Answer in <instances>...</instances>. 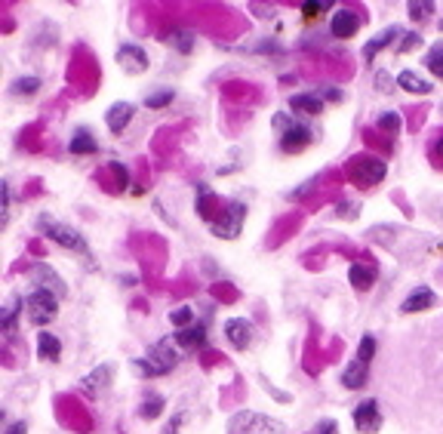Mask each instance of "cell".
Listing matches in <instances>:
<instances>
[{
	"instance_id": "obj_31",
	"label": "cell",
	"mask_w": 443,
	"mask_h": 434,
	"mask_svg": "<svg viewBox=\"0 0 443 434\" xmlns=\"http://www.w3.org/2000/svg\"><path fill=\"white\" fill-rule=\"evenodd\" d=\"M326 10H333V0H305V4H302L305 19H317V16L326 13Z\"/></svg>"
},
{
	"instance_id": "obj_25",
	"label": "cell",
	"mask_w": 443,
	"mask_h": 434,
	"mask_svg": "<svg viewBox=\"0 0 443 434\" xmlns=\"http://www.w3.org/2000/svg\"><path fill=\"white\" fill-rule=\"evenodd\" d=\"M212 207H216V191L209 188V185H197V200H194V210H197V216L203 222H212Z\"/></svg>"
},
{
	"instance_id": "obj_27",
	"label": "cell",
	"mask_w": 443,
	"mask_h": 434,
	"mask_svg": "<svg viewBox=\"0 0 443 434\" xmlns=\"http://www.w3.org/2000/svg\"><path fill=\"white\" fill-rule=\"evenodd\" d=\"M166 43L179 50L182 56H188V52H194V47H197V34L188 28H176L173 34H166Z\"/></svg>"
},
{
	"instance_id": "obj_29",
	"label": "cell",
	"mask_w": 443,
	"mask_h": 434,
	"mask_svg": "<svg viewBox=\"0 0 443 434\" xmlns=\"http://www.w3.org/2000/svg\"><path fill=\"white\" fill-rule=\"evenodd\" d=\"M425 68H428L434 77H440V81H443V40H437L428 50V56H425Z\"/></svg>"
},
{
	"instance_id": "obj_17",
	"label": "cell",
	"mask_w": 443,
	"mask_h": 434,
	"mask_svg": "<svg viewBox=\"0 0 443 434\" xmlns=\"http://www.w3.org/2000/svg\"><path fill=\"white\" fill-rule=\"evenodd\" d=\"M397 38H403V28H401V25H391V28L379 31L376 38L369 40L367 47H363V62H367V65H369V62H373V59H376L382 50H388V47H391V43H394Z\"/></svg>"
},
{
	"instance_id": "obj_26",
	"label": "cell",
	"mask_w": 443,
	"mask_h": 434,
	"mask_svg": "<svg viewBox=\"0 0 443 434\" xmlns=\"http://www.w3.org/2000/svg\"><path fill=\"white\" fill-rule=\"evenodd\" d=\"M166 410V401H163V394H157V392H148L145 397H142V404H139V416L142 419H157Z\"/></svg>"
},
{
	"instance_id": "obj_2",
	"label": "cell",
	"mask_w": 443,
	"mask_h": 434,
	"mask_svg": "<svg viewBox=\"0 0 443 434\" xmlns=\"http://www.w3.org/2000/svg\"><path fill=\"white\" fill-rule=\"evenodd\" d=\"M38 232H40L43 237H50L52 244H59L62 250L84 256V262L93 268L90 244H86V237H84L81 232H77V228H71V225H65V222H56V219H50L47 212H40V216H38Z\"/></svg>"
},
{
	"instance_id": "obj_21",
	"label": "cell",
	"mask_w": 443,
	"mask_h": 434,
	"mask_svg": "<svg viewBox=\"0 0 443 434\" xmlns=\"http://www.w3.org/2000/svg\"><path fill=\"white\" fill-rule=\"evenodd\" d=\"M376 274H379L376 265H369V262H354L351 268H348V280H351L354 290H360V293H363V290H369V287L376 283Z\"/></svg>"
},
{
	"instance_id": "obj_35",
	"label": "cell",
	"mask_w": 443,
	"mask_h": 434,
	"mask_svg": "<svg viewBox=\"0 0 443 434\" xmlns=\"http://www.w3.org/2000/svg\"><path fill=\"white\" fill-rule=\"evenodd\" d=\"M108 170L114 173V179H117V188H127V185H130V173H127V166L117 164V161H111V164H108Z\"/></svg>"
},
{
	"instance_id": "obj_18",
	"label": "cell",
	"mask_w": 443,
	"mask_h": 434,
	"mask_svg": "<svg viewBox=\"0 0 443 434\" xmlns=\"http://www.w3.org/2000/svg\"><path fill=\"white\" fill-rule=\"evenodd\" d=\"M176 345L185 351H194V348H203L207 345V324H197L194 321L191 326H185V330H176Z\"/></svg>"
},
{
	"instance_id": "obj_9",
	"label": "cell",
	"mask_w": 443,
	"mask_h": 434,
	"mask_svg": "<svg viewBox=\"0 0 443 434\" xmlns=\"http://www.w3.org/2000/svg\"><path fill=\"white\" fill-rule=\"evenodd\" d=\"M31 283L38 290H47V293L59 296V299L68 296V283L59 278V271L52 268L50 262H38V265H34V268H31Z\"/></svg>"
},
{
	"instance_id": "obj_23",
	"label": "cell",
	"mask_w": 443,
	"mask_h": 434,
	"mask_svg": "<svg viewBox=\"0 0 443 434\" xmlns=\"http://www.w3.org/2000/svg\"><path fill=\"white\" fill-rule=\"evenodd\" d=\"M38 358L40 360H47V364H59V358H62V342H59V336H52V333H38Z\"/></svg>"
},
{
	"instance_id": "obj_11",
	"label": "cell",
	"mask_w": 443,
	"mask_h": 434,
	"mask_svg": "<svg viewBox=\"0 0 443 434\" xmlns=\"http://www.w3.org/2000/svg\"><path fill=\"white\" fill-rule=\"evenodd\" d=\"M225 339L231 342V348L246 351L255 342V326H253V321H246V317H231V321H225Z\"/></svg>"
},
{
	"instance_id": "obj_20",
	"label": "cell",
	"mask_w": 443,
	"mask_h": 434,
	"mask_svg": "<svg viewBox=\"0 0 443 434\" xmlns=\"http://www.w3.org/2000/svg\"><path fill=\"white\" fill-rule=\"evenodd\" d=\"M68 152L71 154H96L99 152V142H96V136L86 127H77L68 139Z\"/></svg>"
},
{
	"instance_id": "obj_14",
	"label": "cell",
	"mask_w": 443,
	"mask_h": 434,
	"mask_svg": "<svg viewBox=\"0 0 443 434\" xmlns=\"http://www.w3.org/2000/svg\"><path fill=\"white\" fill-rule=\"evenodd\" d=\"M111 382H114V364H99L81 379V388L86 394H102L111 388Z\"/></svg>"
},
{
	"instance_id": "obj_38",
	"label": "cell",
	"mask_w": 443,
	"mask_h": 434,
	"mask_svg": "<svg viewBox=\"0 0 443 434\" xmlns=\"http://www.w3.org/2000/svg\"><path fill=\"white\" fill-rule=\"evenodd\" d=\"M0 191H4V219H0V225H10V207H13V198H10V185H0Z\"/></svg>"
},
{
	"instance_id": "obj_8",
	"label": "cell",
	"mask_w": 443,
	"mask_h": 434,
	"mask_svg": "<svg viewBox=\"0 0 443 434\" xmlns=\"http://www.w3.org/2000/svg\"><path fill=\"white\" fill-rule=\"evenodd\" d=\"M59 302L62 299L59 296H52L47 293V290H34V293L25 299V312H28V321L34 326H47L56 321V314H59Z\"/></svg>"
},
{
	"instance_id": "obj_36",
	"label": "cell",
	"mask_w": 443,
	"mask_h": 434,
	"mask_svg": "<svg viewBox=\"0 0 443 434\" xmlns=\"http://www.w3.org/2000/svg\"><path fill=\"white\" fill-rule=\"evenodd\" d=\"M403 43H397V52H410V50H415L422 43V38L415 31H403V38H401Z\"/></svg>"
},
{
	"instance_id": "obj_1",
	"label": "cell",
	"mask_w": 443,
	"mask_h": 434,
	"mask_svg": "<svg viewBox=\"0 0 443 434\" xmlns=\"http://www.w3.org/2000/svg\"><path fill=\"white\" fill-rule=\"evenodd\" d=\"M132 367H136L139 376L145 379H157V376H170L176 367H179V345H176L173 336H166V339L154 342L151 348H148L142 358L132 360Z\"/></svg>"
},
{
	"instance_id": "obj_40",
	"label": "cell",
	"mask_w": 443,
	"mask_h": 434,
	"mask_svg": "<svg viewBox=\"0 0 443 434\" xmlns=\"http://www.w3.org/2000/svg\"><path fill=\"white\" fill-rule=\"evenodd\" d=\"M339 216H342V219H354V216H357V203H354V200L339 203Z\"/></svg>"
},
{
	"instance_id": "obj_16",
	"label": "cell",
	"mask_w": 443,
	"mask_h": 434,
	"mask_svg": "<svg viewBox=\"0 0 443 434\" xmlns=\"http://www.w3.org/2000/svg\"><path fill=\"white\" fill-rule=\"evenodd\" d=\"M437 305V296H434L431 287H415L410 296L401 302V314H419V312H428V308Z\"/></svg>"
},
{
	"instance_id": "obj_34",
	"label": "cell",
	"mask_w": 443,
	"mask_h": 434,
	"mask_svg": "<svg viewBox=\"0 0 443 434\" xmlns=\"http://www.w3.org/2000/svg\"><path fill=\"white\" fill-rule=\"evenodd\" d=\"M173 99H176L173 90H157V93H148L145 96V105H148V108H166Z\"/></svg>"
},
{
	"instance_id": "obj_19",
	"label": "cell",
	"mask_w": 443,
	"mask_h": 434,
	"mask_svg": "<svg viewBox=\"0 0 443 434\" xmlns=\"http://www.w3.org/2000/svg\"><path fill=\"white\" fill-rule=\"evenodd\" d=\"M289 108L296 114H305V118H317V114H323V99L317 93H299L289 96Z\"/></svg>"
},
{
	"instance_id": "obj_24",
	"label": "cell",
	"mask_w": 443,
	"mask_h": 434,
	"mask_svg": "<svg viewBox=\"0 0 443 434\" xmlns=\"http://www.w3.org/2000/svg\"><path fill=\"white\" fill-rule=\"evenodd\" d=\"M397 86H401V90H406V93H413V96H428V93L434 90L431 81L419 77L415 71H401V74H397Z\"/></svg>"
},
{
	"instance_id": "obj_30",
	"label": "cell",
	"mask_w": 443,
	"mask_h": 434,
	"mask_svg": "<svg viewBox=\"0 0 443 434\" xmlns=\"http://www.w3.org/2000/svg\"><path fill=\"white\" fill-rule=\"evenodd\" d=\"M382 132H391V136H397V132L403 130V118L397 111H385L382 118H379V123H376Z\"/></svg>"
},
{
	"instance_id": "obj_15",
	"label": "cell",
	"mask_w": 443,
	"mask_h": 434,
	"mask_svg": "<svg viewBox=\"0 0 443 434\" xmlns=\"http://www.w3.org/2000/svg\"><path fill=\"white\" fill-rule=\"evenodd\" d=\"M132 114H136V105L132 102H114L111 108L105 111V123H108V130L114 136H120V132L132 123Z\"/></svg>"
},
{
	"instance_id": "obj_32",
	"label": "cell",
	"mask_w": 443,
	"mask_h": 434,
	"mask_svg": "<svg viewBox=\"0 0 443 434\" xmlns=\"http://www.w3.org/2000/svg\"><path fill=\"white\" fill-rule=\"evenodd\" d=\"M406 10H410V19H413V22H425V19H428V16L434 13V4H431V0H422V4H419V0H413Z\"/></svg>"
},
{
	"instance_id": "obj_41",
	"label": "cell",
	"mask_w": 443,
	"mask_h": 434,
	"mask_svg": "<svg viewBox=\"0 0 443 434\" xmlns=\"http://www.w3.org/2000/svg\"><path fill=\"white\" fill-rule=\"evenodd\" d=\"M4 434H28V425H25V422H13V425H6Z\"/></svg>"
},
{
	"instance_id": "obj_22",
	"label": "cell",
	"mask_w": 443,
	"mask_h": 434,
	"mask_svg": "<svg viewBox=\"0 0 443 434\" xmlns=\"http://www.w3.org/2000/svg\"><path fill=\"white\" fill-rule=\"evenodd\" d=\"M19 308H25L22 296H10V302L4 305V314H0V330H4L6 339H16V324H19Z\"/></svg>"
},
{
	"instance_id": "obj_44",
	"label": "cell",
	"mask_w": 443,
	"mask_h": 434,
	"mask_svg": "<svg viewBox=\"0 0 443 434\" xmlns=\"http://www.w3.org/2000/svg\"><path fill=\"white\" fill-rule=\"evenodd\" d=\"M440 31H443V19H440Z\"/></svg>"
},
{
	"instance_id": "obj_42",
	"label": "cell",
	"mask_w": 443,
	"mask_h": 434,
	"mask_svg": "<svg viewBox=\"0 0 443 434\" xmlns=\"http://www.w3.org/2000/svg\"><path fill=\"white\" fill-rule=\"evenodd\" d=\"M179 422H182V416H179V419H176V422H170V425H166V434H176V431H179Z\"/></svg>"
},
{
	"instance_id": "obj_7",
	"label": "cell",
	"mask_w": 443,
	"mask_h": 434,
	"mask_svg": "<svg viewBox=\"0 0 443 434\" xmlns=\"http://www.w3.org/2000/svg\"><path fill=\"white\" fill-rule=\"evenodd\" d=\"M385 173H388V166L382 157H376V154H357V157H351V164H348V179L354 185H360V188H376V185L385 179Z\"/></svg>"
},
{
	"instance_id": "obj_3",
	"label": "cell",
	"mask_w": 443,
	"mask_h": 434,
	"mask_svg": "<svg viewBox=\"0 0 443 434\" xmlns=\"http://www.w3.org/2000/svg\"><path fill=\"white\" fill-rule=\"evenodd\" d=\"M271 127L277 130V136H280V152L283 154H299L314 142V130L308 127V123L296 120V114H274Z\"/></svg>"
},
{
	"instance_id": "obj_28",
	"label": "cell",
	"mask_w": 443,
	"mask_h": 434,
	"mask_svg": "<svg viewBox=\"0 0 443 434\" xmlns=\"http://www.w3.org/2000/svg\"><path fill=\"white\" fill-rule=\"evenodd\" d=\"M40 86H43L40 77L28 74V77H19V81H13V84H10V93L16 96V99H31V96L38 93Z\"/></svg>"
},
{
	"instance_id": "obj_37",
	"label": "cell",
	"mask_w": 443,
	"mask_h": 434,
	"mask_svg": "<svg viewBox=\"0 0 443 434\" xmlns=\"http://www.w3.org/2000/svg\"><path fill=\"white\" fill-rule=\"evenodd\" d=\"M376 90L379 93H394V81H391L388 71H379V74H376Z\"/></svg>"
},
{
	"instance_id": "obj_43",
	"label": "cell",
	"mask_w": 443,
	"mask_h": 434,
	"mask_svg": "<svg viewBox=\"0 0 443 434\" xmlns=\"http://www.w3.org/2000/svg\"><path fill=\"white\" fill-rule=\"evenodd\" d=\"M437 154H440V161H443V136H440V142H437Z\"/></svg>"
},
{
	"instance_id": "obj_6",
	"label": "cell",
	"mask_w": 443,
	"mask_h": 434,
	"mask_svg": "<svg viewBox=\"0 0 443 434\" xmlns=\"http://www.w3.org/2000/svg\"><path fill=\"white\" fill-rule=\"evenodd\" d=\"M228 434H289L287 425L255 410H237L228 419Z\"/></svg>"
},
{
	"instance_id": "obj_33",
	"label": "cell",
	"mask_w": 443,
	"mask_h": 434,
	"mask_svg": "<svg viewBox=\"0 0 443 434\" xmlns=\"http://www.w3.org/2000/svg\"><path fill=\"white\" fill-rule=\"evenodd\" d=\"M170 324L176 326V330H185V326H191V324H194V312H191L188 305L176 308V312H170Z\"/></svg>"
},
{
	"instance_id": "obj_5",
	"label": "cell",
	"mask_w": 443,
	"mask_h": 434,
	"mask_svg": "<svg viewBox=\"0 0 443 434\" xmlns=\"http://www.w3.org/2000/svg\"><path fill=\"white\" fill-rule=\"evenodd\" d=\"M243 222H246V203L243 200H225L219 207V216H212V222L207 228L216 237H222V241H234V237H241Z\"/></svg>"
},
{
	"instance_id": "obj_4",
	"label": "cell",
	"mask_w": 443,
	"mask_h": 434,
	"mask_svg": "<svg viewBox=\"0 0 443 434\" xmlns=\"http://www.w3.org/2000/svg\"><path fill=\"white\" fill-rule=\"evenodd\" d=\"M373 354H376V336H363L360 345H357V354L348 367L342 370V385L351 388V392H360L369 379V364H373Z\"/></svg>"
},
{
	"instance_id": "obj_12",
	"label": "cell",
	"mask_w": 443,
	"mask_h": 434,
	"mask_svg": "<svg viewBox=\"0 0 443 434\" xmlns=\"http://www.w3.org/2000/svg\"><path fill=\"white\" fill-rule=\"evenodd\" d=\"M360 31V13L357 10H335L333 19H330V34L335 40H348L354 38V34Z\"/></svg>"
},
{
	"instance_id": "obj_13",
	"label": "cell",
	"mask_w": 443,
	"mask_h": 434,
	"mask_svg": "<svg viewBox=\"0 0 443 434\" xmlns=\"http://www.w3.org/2000/svg\"><path fill=\"white\" fill-rule=\"evenodd\" d=\"M117 62L120 68L127 71V74H142V71L148 68V52L139 47V43H123V47H117Z\"/></svg>"
},
{
	"instance_id": "obj_39",
	"label": "cell",
	"mask_w": 443,
	"mask_h": 434,
	"mask_svg": "<svg viewBox=\"0 0 443 434\" xmlns=\"http://www.w3.org/2000/svg\"><path fill=\"white\" fill-rule=\"evenodd\" d=\"M311 434H339V425H335V419H321L311 428Z\"/></svg>"
},
{
	"instance_id": "obj_10",
	"label": "cell",
	"mask_w": 443,
	"mask_h": 434,
	"mask_svg": "<svg viewBox=\"0 0 443 434\" xmlns=\"http://www.w3.org/2000/svg\"><path fill=\"white\" fill-rule=\"evenodd\" d=\"M354 428H357L360 434H376L379 428H382V410H379L376 397L357 404V410H354Z\"/></svg>"
}]
</instances>
